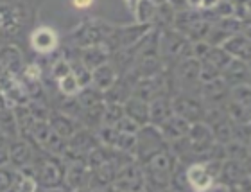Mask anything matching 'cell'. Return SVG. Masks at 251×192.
I'll use <instances>...</instances> for the list:
<instances>
[{
	"label": "cell",
	"mask_w": 251,
	"mask_h": 192,
	"mask_svg": "<svg viewBox=\"0 0 251 192\" xmlns=\"http://www.w3.org/2000/svg\"><path fill=\"white\" fill-rule=\"evenodd\" d=\"M32 171H34V180L38 187L42 189H58L65 182V172L59 167V164L52 158H38L32 160Z\"/></svg>",
	"instance_id": "1"
},
{
	"label": "cell",
	"mask_w": 251,
	"mask_h": 192,
	"mask_svg": "<svg viewBox=\"0 0 251 192\" xmlns=\"http://www.w3.org/2000/svg\"><path fill=\"white\" fill-rule=\"evenodd\" d=\"M9 144V165L13 169H24V167L31 165L32 164V147L31 144L25 140V138H13V140H7Z\"/></svg>",
	"instance_id": "2"
},
{
	"label": "cell",
	"mask_w": 251,
	"mask_h": 192,
	"mask_svg": "<svg viewBox=\"0 0 251 192\" xmlns=\"http://www.w3.org/2000/svg\"><path fill=\"white\" fill-rule=\"evenodd\" d=\"M31 47L40 54H49L58 47V34L50 27H38L31 34Z\"/></svg>",
	"instance_id": "3"
},
{
	"label": "cell",
	"mask_w": 251,
	"mask_h": 192,
	"mask_svg": "<svg viewBox=\"0 0 251 192\" xmlns=\"http://www.w3.org/2000/svg\"><path fill=\"white\" fill-rule=\"evenodd\" d=\"M0 135L4 137L5 140H13V138L20 137L13 106H5L2 103H0Z\"/></svg>",
	"instance_id": "4"
},
{
	"label": "cell",
	"mask_w": 251,
	"mask_h": 192,
	"mask_svg": "<svg viewBox=\"0 0 251 192\" xmlns=\"http://www.w3.org/2000/svg\"><path fill=\"white\" fill-rule=\"evenodd\" d=\"M22 26V20L15 13L13 5L0 7V34L2 36H15L18 34Z\"/></svg>",
	"instance_id": "5"
},
{
	"label": "cell",
	"mask_w": 251,
	"mask_h": 192,
	"mask_svg": "<svg viewBox=\"0 0 251 192\" xmlns=\"http://www.w3.org/2000/svg\"><path fill=\"white\" fill-rule=\"evenodd\" d=\"M22 56L16 47H5L4 51L0 52V68L2 72L7 74V76H15L20 68Z\"/></svg>",
	"instance_id": "6"
},
{
	"label": "cell",
	"mask_w": 251,
	"mask_h": 192,
	"mask_svg": "<svg viewBox=\"0 0 251 192\" xmlns=\"http://www.w3.org/2000/svg\"><path fill=\"white\" fill-rule=\"evenodd\" d=\"M188 182L194 187V191L203 192L212 187V176L208 174L204 165H194L188 169Z\"/></svg>",
	"instance_id": "7"
},
{
	"label": "cell",
	"mask_w": 251,
	"mask_h": 192,
	"mask_svg": "<svg viewBox=\"0 0 251 192\" xmlns=\"http://www.w3.org/2000/svg\"><path fill=\"white\" fill-rule=\"evenodd\" d=\"M49 124H50V128H52L59 137H70V135H74V131H75L74 130L72 120L59 113L50 115V117H49Z\"/></svg>",
	"instance_id": "8"
},
{
	"label": "cell",
	"mask_w": 251,
	"mask_h": 192,
	"mask_svg": "<svg viewBox=\"0 0 251 192\" xmlns=\"http://www.w3.org/2000/svg\"><path fill=\"white\" fill-rule=\"evenodd\" d=\"M18 178H20V172H16V169H13L11 165L0 167V192L13 191Z\"/></svg>",
	"instance_id": "9"
},
{
	"label": "cell",
	"mask_w": 251,
	"mask_h": 192,
	"mask_svg": "<svg viewBox=\"0 0 251 192\" xmlns=\"http://www.w3.org/2000/svg\"><path fill=\"white\" fill-rule=\"evenodd\" d=\"M115 81V74L108 65H100V67L95 68L94 72V83L99 86V88H110L111 83Z\"/></svg>",
	"instance_id": "10"
},
{
	"label": "cell",
	"mask_w": 251,
	"mask_h": 192,
	"mask_svg": "<svg viewBox=\"0 0 251 192\" xmlns=\"http://www.w3.org/2000/svg\"><path fill=\"white\" fill-rule=\"evenodd\" d=\"M65 182H67L68 187L72 189H81L84 182V169L79 165H74L70 171L65 174Z\"/></svg>",
	"instance_id": "11"
},
{
	"label": "cell",
	"mask_w": 251,
	"mask_h": 192,
	"mask_svg": "<svg viewBox=\"0 0 251 192\" xmlns=\"http://www.w3.org/2000/svg\"><path fill=\"white\" fill-rule=\"evenodd\" d=\"M58 84H59V90H61L65 95H75V94H79V90H81V86H79L77 79H75L74 74H70V76H67L65 79L58 81Z\"/></svg>",
	"instance_id": "12"
},
{
	"label": "cell",
	"mask_w": 251,
	"mask_h": 192,
	"mask_svg": "<svg viewBox=\"0 0 251 192\" xmlns=\"http://www.w3.org/2000/svg\"><path fill=\"white\" fill-rule=\"evenodd\" d=\"M72 74V67H70V63L67 61V59H58V61L52 65V76L58 81H61V79H65L67 76H70Z\"/></svg>",
	"instance_id": "13"
},
{
	"label": "cell",
	"mask_w": 251,
	"mask_h": 192,
	"mask_svg": "<svg viewBox=\"0 0 251 192\" xmlns=\"http://www.w3.org/2000/svg\"><path fill=\"white\" fill-rule=\"evenodd\" d=\"M38 189V183L34 178H29V176H22L18 178V182H16L15 189L11 192H36Z\"/></svg>",
	"instance_id": "14"
},
{
	"label": "cell",
	"mask_w": 251,
	"mask_h": 192,
	"mask_svg": "<svg viewBox=\"0 0 251 192\" xmlns=\"http://www.w3.org/2000/svg\"><path fill=\"white\" fill-rule=\"evenodd\" d=\"M24 79H25L27 83H38L40 81V78H42V70H40V67L38 65H34V63H31V65H27L25 70H24Z\"/></svg>",
	"instance_id": "15"
},
{
	"label": "cell",
	"mask_w": 251,
	"mask_h": 192,
	"mask_svg": "<svg viewBox=\"0 0 251 192\" xmlns=\"http://www.w3.org/2000/svg\"><path fill=\"white\" fill-rule=\"evenodd\" d=\"M117 130L121 131V133H127V135H133V133H136V130H138V126H136V122L133 119H129V117H122L119 122H117Z\"/></svg>",
	"instance_id": "16"
},
{
	"label": "cell",
	"mask_w": 251,
	"mask_h": 192,
	"mask_svg": "<svg viewBox=\"0 0 251 192\" xmlns=\"http://www.w3.org/2000/svg\"><path fill=\"white\" fill-rule=\"evenodd\" d=\"M72 74L75 76V79H77L79 86H84V84H88L90 81H94V74L88 72V68H84V67H79L77 70H72Z\"/></svg>",
	"instance_id": "17"
},
{
	"label": "cell",
	"mask_w": 251,
	"mask_h": 192,
	"mask_svg": "<svg viewBox=\"0 0 251 192\" xmlns=\"http://www.w3.org/2000/svg\"><path fill=\"white\" fill-rule=\"evenodd\" d=\"M9 165V144L5 138H0V167Z\"/></svg>",
	"instance_id": "18"
},
{
	"label": "cell",
	"mask_w": 251,
	"mask_h": 192,
	"mask_svg": "<svg viewBox=\"0 0 251 192\" xmlns=\"http://www.w3.org/2000/svg\"><path fill=\"white\" fill-rule=\"evenodd\" d=\"M75 7H79V9H83V7H90L92 5V2H75Z\"/></svg>",
	"instance_id": "19"
},
{
	"label": "cell",
	"mask_w": 251,
	"mask_h": 192,
	"mask_svg": "<svg viewBox=\"0 0 251 192\" xmlns=\"http://www.w3.org/2000/svg\"><path fill=\"white\" fill-rule=\"evenodd\" d=\"M0 138H4V137H2V135H0Z\"/></svg>",
	"instance_id": "20"
}]
</instances>
